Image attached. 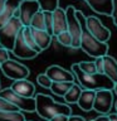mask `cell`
I'll return each instance as SVG.
<instances>
[{"instance_id": "cell-44", "label": "cell", "mask_w": 117, "mask_h": 121, "mask_svg": "<svg viewBox=\"0 0 117 121\" xmlns=\"http://www.w3.org/2000/svg\"><path fill=\"white\" fill-rule=\"evenodd\" d=\"M25 121H26V120H25Z\"/></svg>"}, {"instance_id": "cell-18", "label": "cell", "mask_w": 117, "mask_h": 121, "mask_svg": "<svg viewBox=\"0 0 117 121\" xmlns=\"http://www.w3.org/2000/svg\"><path fill=\"white\" fill-rule=\"evenodd\" d=\"M32 32H33L34 39H35V43H37L38 47H39L40 51L48 49L50 43H52V37L53 35H50L47 30H40V29H33L32 28Z\"/></svg>"}, {"instance_id": "cell-14", "label": "cell", "mask_w": 117, "mask_h": 121, "mask_svg": "<svg viewBox=\"0 0 117 121\" xmlns=\"http://www.w3.org/2000/svg\"><path fill=\"white\" fill-rule=\"evenodd\" d=\"M23 0H6L5 9L0 13V28L4 26L13 17H19V6Z\"/></svg>"}, {"instance_id": "cell-41", "label": "cell", "mask_w": 117, "mask_h": 121, "mask_svg": "<svg viewBox=\"0 0 117 121\" xmlns=\"http://www.w3.org/2000/svg\"><path fill=\"white\" fill-rule=\"evenodd\" d=\"M0 69H1V63H0Z\"/></svg>"}, {"instance_id": "cell-27", "label": "cell", "mask_w": 117, "mask_h": 121, "mask_svg": "<svg viewBox=\"0 0 117 121\" xmlns=\"http://www.w3.org/2000/svg\"><path fill=\"white\" fill-rule=\"evenodd\" d=\"M0 110H3V111H20L13 102H10L9 100L1 96H0Z\"/></svg>"}, {"instance_id": "cell-6", "label": "cell", "mask_w": 117, "mask_h": 121, "mask_svg": "<svg viewBox=\"0 0 117 121\" xmlns=\"http://www.w3.org/2000/svg\"><path fill=\"white\" fill-rule=\"evenodd\" d=\"M67 22H68V32L72 35V48L77 49L81 47V38H82V26L81 23L75 17V9L73 6H68L66 9Z\"/></svg>"}, {"instance_id": "cell-22", "label": "cell", "mask_w": 117, "mask_h": 121, "mask_svg": "<svg viewBox=\"0 0 117 121\" xmlns=\"http://www.w3.org/2000/svg\"><path fill=\"white\" fill-rule=\"evenodd\" d=\"M20 33L23 35V39L25 40V43L28 44L30 48H33L34 51H37L38 53L42 52L39 49V47L37 45V43H35V39H34V35H33V32H32V28H30V26H23Z\"/></svg>"}, {"instance_id": "cell-32", "label": "cell", "mask_w": 117, "mask_h": 121, "mask_svg": "<svg viewBox=\"0 0 117 121\" xmlns=\"http://www.w3.org/2000/svg\"><path fill=\"white\" fill-rule=\"evenodd\" d=\"M8 59H10L9 58V51L0 45V63L3 64L4 62H6Z\"/></svg>"}, {"instance_id": "cell-25", "label": "cell", "mask_w": 117, "mask_h": 121, "mask_svg": "<svg viewBox=\"0 0 117 121\" xmlns=\"http://www.w3.org/2000/svg\"><path fill=\"white\" fill-rule=\"evenodd\" d=\"M42 11H54L59 8V0H37Z\"/></svg>"}, {"instance_id": "cell-26", "label": "cell", "mask_w": 117, "mask_h": 121, "mask_svg": "<svg viewBox=\"0 0 117 121\" xmlns=\"http://www.w3.org/2000/svg\"><path fill=\"white\" fill-rule=\"evenodd\" d=\"M57 39H58V42L62 45H64V47H69L72 48V35H71V33L68 32V30H66V32H63V33H60L58 34V35L55 37Z\"/></svg>"}, {"instance_id": "cell-11", "label": "cell", "mask_w": 117, "mask_h": 121, "mask_svg": "<svg viewBox=\"0 0 117 121\" xmlns=\"http://www.w3.org/2000/svg\"><path fill=\"white\" fill-rule=\"evenodd\" d=\"M45 74L52 79L53 82H74L77 83V77L71 71H67L66 68L53 64L49 66L45 71Z\"/></svg>"}, {"instance_id": "cell-35", "label": "cell", "mask_w": 117, "mask_h": 121, "mask_svg": "<svg viewBox=\"0 0 117 121\" xmlns=\"http://www.w3.org/2000/svg\"><path fill=\"white\" fill-rule=\"evenodd\" d=\"M68 121H86L84 117L82 116H77V115H71L69 119H68Z\"/></svg>"}, {"instance_id": "cell-8", "label": "cell", "mask_w": 117, "mask_h": 121, "mask_svg": "<svg viewBox=\"0 0 117 121\" xmlns=\"http://www.w3.org/2000/svg\"><path fill=\"white\" fill-rule=\"evenodd\" d=\"M113 105V91L112 90H97L94 97L93 110L102 115H108Z\"/></svg>"}, {"instance_id": "cell-15", "label": "cell", "mask_w": 117, "mask_h": 121, "mask_svg": "<svg viewBox=\"0 0 117 121\" xmlns=\"http://www.w3.org/2000/svg\"><path fill=\"white\" fill-rule=\"evenodd\" d=\"M11 90L15 91L18 95L24 97H35V86L33 82L28 81V79H18L14 81L13 85L10 86Z\"/></svg>"}, {"instance_id": "cell-38", "label": "cell", "mask_w": 117, "mask_h": 121, "mask_svg": "<svg viewBox=\"0 0 117 121\" xmlns=\"http://www.w3.org/2000/svg\"><path fill=\"white\" fill-rule=\"evenodd\" d=\"M5 4H6V0H0V13L5 9Z\"/></svg>"}, {"instance_id": "cell-20", "label": "cell", "mask_w": 117, "mask_h": 121, "mask_svg": "<svg viewBox=\"0 0 117 121\" xmlns=\"http://www.w3.org/2000/svg\"><path fill=\"white\" fill-rule=\"evenodd\" d=\"M73 85H74V82H53L49 90L54 95H57V96L64 97V95L69 91V88Z\"/></svg>"}, {"instance_id": "cell-17", "label": "cell", "mask_w": 117, "mask_h": 121, "mask_svg": "<svg viewBox=\"0 0 117 121\" xmlns=\"http://www.w3.org/2000/svg\"><path fill=\"white\" fill-rule=\"evenodd\" d=\"M94 97H96V91L92 90H82V93L79 96V100L77 105L79 108L83 111H92L93 110V104H94Z\"/></svg>"}, {"instance_id": "cell-43", "label": "cell", "mask_w": 117, "mask_h": 121, "mask_svg": "<svg viewBox=\"0 0 117 121\" xmlns=\"http://www.w3.org/2000/svg\"><path fill=\"white\" fill-rule=\"evenodd\" d=\"M47 121H48V120H47Z\"/></svg>"}, {"instance_id": "cell-40", "label": "cell", "mask_w": 117, "mask_h": 121, "mask_svg": "<svg viewBox=\"0 0 117 121\" xmlns=\"http://www.w3.org/2000/svg\"><path fill=\"white\" fill-rule=\"evenodd\" d=\"M115 107H116V111H117V101H116V104H115Z\"/></svg>"}, {"instance_id": "cell-24", "label": "cell", "mask_w": 117, "mask_h": 121, "mask_svg": "<svg viewBox=\"0 0 117 121\" xmlns=\"http://www.w3.org/2000/svg\"><path fill=\"white\" fill-rule=\"evenodd\" d=\"M30 28L33 29H40L45 30V22H44V11L39 10L38 13L33 17L32 22H30Z\"/></svg>"}, {"instance_id": "cell-37", "label": "cell", "mask_w": 117, "mask_h": 121, "mask_svg": "<svg viewBox=\"0 0 117 121\" xmlns=\"http://www.w3.org/2000/svg\"><path fill=\"white\" fill-rule=\"evenodd\" d=\"M108 119H109V121H117V112H109Z\"/></svg>"}, {"instance_id": "cell-9", "label": "cell", "mask_w": 117, "mask_h": 121, "mask_svg": "<svg viewBox=\"0 0 117 121\" xmlns=\"http://www.w3.org/2000/svg\"><path fill=\"white\" fill-rule=\"evenodd\" d=\"M87 28L93 37L101 42L107 43L111 38V30L106 28L97 17H87Z\"/></svg>"}, {"instance_id": "cell-12", "label": "cell", "mask_w": 117, "mask_h": 121, "mask_svg": "<svg viewBox=\"0 0 117 121\" xmlns=\"http://www.w3.org/2000/svg\"><path fill=\"white\" fill-rule=\"evenodd\" d=\"M11 52H13L18 58H21V59H33L38 56V52L34 51L33 48H30L29 45L25 43V40L23 39L21 33H19V35L17 38V42H15V45H14V49Z\"/></svg>"}, {"instance_id": "cell-39", "label": "cell", "mask_w": 117, "mask_h": 121, "mask_svg": "<svg viewBox=\"0 0 117 121\" xmlns=\"http://www.w3.org/2000/svg\"><path fill=\"white\" fill-rule=\"evenodd\" d=\"M113 92H115V93L117 95V83H116V85H115V88H113Z\"/></svg>"}, {"instance_id": "cell-3", "label": "cell", "mask_w": 117, "mask_h": 121, "mask_svg": "<svg viewBox=\"0 0 117 121\" xmlns=\"http://www.w3.org/2000/svg\"><path fill=\"white\" fill-rule=\"evenodd\" d=\"M37 100V110L35 112L44 120H50L52 117L59 113L71 116L72 108L68 106L66 102H55L50 96H47L44 93H38L35 96Z\"/></svg>"}, {"instance_id": "cell-28", "label": "cell", "mask_w": 117, "mask_h": 121, "mask_svg": "<svg viewBox=\"0 0 117 121\" xmlns=\"http://www.w3.org/2000/svg\"><path fill=\"white\" fill-rule=\"evenodd\" d=\"M78 66L81 67V69L86 73H89V74H93V73H97V69H96V64H94V60L93 62H79Z\"/></svg>"}, {"instance_id": "cell-36", "label": "cell", "mask_w": 117, "mask_h": 121, "mask_svg": "<svg viewBox=\"0 0 117 121\" xmlns=\"http://www.w3.org/2000/svg\"><path fill=\"white\" fill-rule=\"evenodd\" d=\"M91 121H109V119H108V115H101V116H98Z\"/></svg>"}, {"instance_id": "cell-5", "label": "cell", "mask_w": 117, "mask_h": 121, "mask_svg": "<svg viewBox=\"0 0 117 121\" xmlns=\"http://www.w3.org/2000/svg\"><path fill=\"white\" fill-rule=\"evenodd\" d=\"M0 96L9 100L10 102L17 106L20 111L24 112H35L37 110V100L35 97H24L18 95L15 91L11 90V87L0 90Z\"/></svg>"}, {"instance_id": "cell-10", "label": "cell", "mask_w": 117, "mask_h": 121, "mask_svg": "<svg viewBox=\"0 0 117 121\" xmlns=\"http://www.w3.org/2000/svg\"><path fill=\"white\" fill-rule=\"evenodd\" d=\"M40 10V6L37 0H23L19 6V19L24 26H30L33 17Z\"/></svg>"}, {"instance_id": "cell-2", "label": "cell", "mask_w": 117, "mask_h": 121, "mask_svg": "<svg viewBox=\"0 0 117 121\" xmlns=\"http://www.w3.org/2000/svg\"><path fill=\"white\" fill-rule=\"evenodd\" d=\"M72 71L74 72L77 81L79 82L84 90H92V91H97V90H112L115 88L116 83L112 81L109 77H107L104 73H86L81 69V67L78 66V63H73L72 64Z\"/></svg>"}, {"instance_id": "cell-13", "label": "cell", "mask_w": 117, "mask_h": 121, "mask_svg": "<svg viewBox=\"0 0 117 121\" xmlns=\"http://www.w3.org/2000/svg\"><path fill=\"white\" fill-rule=\"evenodd\" d=\"M68 30V22H67V13L66 9L57 8L53 11V37Z\"/></svg>"}, {"instance_id": "cell-1", "label": "cell", "mask_w": 117, "mask_h": 121, "mask_svg": "<svg viewBox=\"0 0 117 121\" xmlns=\"http://www.w3.org/2000/svg\"><path fill=\"white\" fill-rule=\"evenodd\" d=\"M75 17H77L82 26V38H81V47L79 48L92 58L106 56L108 51V44L98 40L96 37H93L91 34V32L87 28V18L83 15L82 11L75 10Z\"/></svg>"}, {"instance_id": "cell-4", "label": "cell", "mask_w": 117, "mask_h": 121, "mask_svg": "<svg viewBox=\"0 0 117 121\" xmlns=\"http://www.w3.org/2000/svg\"><path fill=\"white\" fill-rule=\"evenodd\" d=\"M23 26L24 25L19 17H13L5 25L0 28V45L6 48L8 51H13Z\"/></svg>"}, {"instance_id": "cell-7", "label": "cell", "mask_w": 117, "mask_h": 121, "mask_svg": "<svg viewBox=\"0 0 117 121\" xmlns=\"http://www.w3.org/2000/svg\"><path fill=\"white\" fill-rule=\"evenodd\" d=\"M1 72L5 77L13 79V81L25 79L29 76V68L13 59H8L6 62L1 64Z\"/></svg>"}, {"instance_id": "cell-42", "label": "cell", "mask_w": 117, "mask_h": 121, "mask_svg": "<svg viewBox=\"0 0 117 121\" xmlns=\"http://www.w3.org/2000/svg\"><path fill=\"white\" fill-rule=\"evenodd\" d=\"M116 26H117V24H116Z\"/></svg>"}, {"instance_id": "cell-34", "label": "cell", "mask_w": 117, "mask_h": 121, "mask_svg": "<svg viewBox=\"0 0 117 121\" xmlns=\"http://www.w3.org/2000/svg\"><path fill=\"white\" fill-rule=\"evenodd\" d=\"M113 22H115V25L117 24V0H113V10H112V15Z\"/></svg>"}, {"instance_id": "cell-23", "label": "cell", "mask_w": 117, "mask_h": 121, "mask_svg": "<svg viewBox=\"0 0 117 121\" xmlns=\"http://www.w3.org/2000/svg\"><path fill=\"white\" fill-rule=\"evenodd\" d=\"M0 121H25L21 111H3L0 110Z\"/></svg>"}, {"instance_id": "cell-19", "label": "cell", "mask_w": 117, "mask_h": 121, "mask_svg": "<svg viewBox=\"0 0 117 121\" xmlns=\"http://www.w3.org/2000/svg\"><path fill=\"white\" fill-rule=\"evenodd\" d=\"M104 63V74L109 77L115 83H117V60L113 57L106 54L103 56Z\"/></svg>"}, {"instance_id": "cell-29", "label": "cell", "mask_w": 117, "mask_h": 121, "mask_svg": "<svg viewBox=\"0 0 117 121\" xmlns=\"http://www.w3.org/2000/svg\"><path fill=\"white\" fill-rule=\"evenodd\" d=\"M44 22H45V30L53 35V11H44Z\"/></svg>"}, {"instance_id": "cell-30", "label": "cell", "mask_w": 117, "mask_h": 121, "mask_svg": "<svg viewBox=\"0 0 117 121\" xmlns=\"http://www.w3.org/2000/svg\"><path fill=\"white\" fill-rule=\"evenodd\" d=\"M37 82H38V85L42 86V87H44V88H50V86H52V83H53V81L45 73L38 74Z\"/></svg>"}, {"instance_id": "cell-16", "label": "cell", "mask_w": 117, "mask_h": 121, "mask_svg": "<svg viewBox=\"0 0 117 121\" xmlns=\"http://www.w3.org/2000/svg\"><path fill=\"white\" fill-rule=\"evenodd\" d=\"M91 6V9L98 14L112 15L113 10V0H84Z\"/></svg>"}, {"instance_id": "cell-21", "label": "cell", "mask_w": 117, "mask_h": 121, "mask_svg": "<svg viewBox=\"0 0 117 121\" xmlns=\"http://www.w3.org/2000/svg\"><path fill=\"white\" fill-rule=\"evenodd\" d=\"M81 93H82V88L77 85V83H74V85L69 88V91L64 95V97H63L64 102H66V104H77Z\"/></svg>"}, {"instance_id": "cell-31", "label": "cell", "mask_w": 117, "mask_h": 121, "mask_svg": "<svg viewBox=\"0 0 117 121\" xmlns=\"http://www.w3.org/2000/svg\"><path fill=\"white\" fill-rule=\"evenodd\" d=\"M94 64H96L97 73H104V63H103V57H97V58H94Z\"/></svg>"}, {"instance_id": "cell-33", "label": "cell", "mask_w": 117, "mask_h": 121, "mask_svg": "<svg viewBox=\"0 0 117 121\" xmlns=\"http://www.w3.org/2000/svg\"><path fill=\"white\" fill-rule=\"evenodd\" d=\"M69 116L68 115H64V113H59V115H55L54 117H52L49 121H68Z\"/></svg>"}]
</instances>
